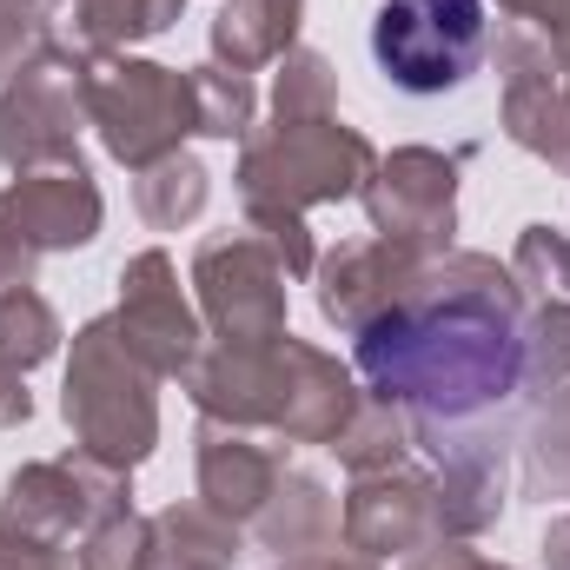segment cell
<instances>
[{"instance_id":"obj_1","label":"cell","mask_w":570,"mask_h":570,"mask_svg":"<svg viewBox=\"0 0 570 570\" xmlns=\"http://www.w3.org/2000/svg\"><path fill=\"white\" fill-rule=\"evenodd\" d=\"M358 372L385 405L451 425L518 392L524 318L498 285L431 279L358 332Z\"/></svg>"},{"instance_id":"obj_2","label":"cell","mask_w":570,"mask_h":570,"mask_svg":"<svg viewBox=\"0 0 570 570\" xmlns=\"http://www.w3.org/2000/svg\"><path fill=\"white\" fill-rule=\"evenodd\" d=\"M484 27H491L484 0H385L372 13V67L399 94L438 100L478 73Z\"/></svg>"}]
</instances>
